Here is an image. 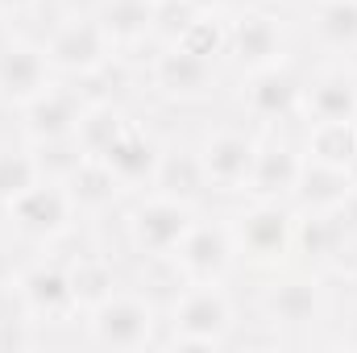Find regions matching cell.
Returning <instances> with one entry per match:
<instances>
[{
	"mask_svg": "<svg viewBox=\"0 0 357 353\" xmlns=\"http://www.w3.org/2000/svg\"><path fill=\"white\" fill-rule=\"evenodd\" d=\"M137 121V112L129 108V100H88L75 125V142L91 158H104L112 150V142Z\"/></svg>",
	"mask_w": 357,
	"mask_h": 353,
	"instance_id": "23",
	"label": "cell"
},
{
	"mask_svg": "<svg viewBox=\"0 0 357 353\" xmlns=\"http://www.w3.org/2000/svg\"><path fill=\"white\" fill-rule=\"evenodd\" d=\"M108 38L121 54H133L142 46H154V8L158 0H96L91 4Z\"/></svg>",
	"mask_w": 357,
	"mask_h": 353,
	"instance_id": "21",
	"label": "cell"
},
{
	"mask_svg": "<svg viewBox=\"0 0 357 353\" xmlns=\"http://www.w3.org/2000/svg\"><path fill=\"white\" fill-rule=\"evenodd\" d=\"M303 33L324 59L357 63V0H307Z\"/></svg>",
	"mask_w": 357,
	"mask_h": 353,
	"instance_id": "19",
	"label": "cell"
},
{
	"mask_svg": "<svg viewBox=\"0 0 357 353\" xmlns=\"http://www.w3.org/2000/svg\"><path fill=\"white\" fill-rule=\"evenodd\" d=\"M354 324H357V316H354Z\"/></svg>",
	"mask_w": 357,
	"mask_h": 353,
	"instance_id": "33",
	"label": "cell"
},
{
	"mask_svg": "<svg viewBox=\"0 0 357 353\" xmlns=\"http://www.w3.org/2000/svg\"><path fill=\"white\" fill-rule=\"evenodd\" d=\"M71 262V291H75V303L79 312H88L96 303H104L112 291H121V270H116V258L108 250H84Z\"/></svg>",
	"mask_w": 357,
	"mask_h": 353,
	"instance_id": "26",
	"label": "cell"
},
{
	"mask_svg": "<svg viewBox=\"0 0 357 353\" xmlns=\"http://www.w3.org/2000/svg\"><path fill=\"white\" fill-rule=\"evenodd\" d=\"M38 179H42V167H38V154L25 137L0 142V208L13 204L21 191H29Z\"/></svg>",
	"mask_w": 357,
	"mask_h": 353,
	"instance_id": "28",
	"label": "cell"
},
{
	"mask_svg": "<svg viewBox=\"0 0 357 353\" xmlns=\"http://www.w3.org/2000/svg\"><path fill=\"white\" fill-rule=\"evenodd\" d=\"M42 4H46V0H0V17L17 25V21H25V17H33Z\"/></svg>",
	"mask_w": 357,
	"mask_h": 353,
	"instance_id": "30",
	"label": "cell"
},
{
	"mask_svg": "<svg viewBox=\"0 0 357 353\" xmlns=\"http://www.w3.org/2000/svg\"><path fill=\"white\" fill-rule=\"evenodd\" d=\"M303 91H307V63L291 54L282 63L241 75L237 112L258 133L291 129V125H303Z\"/></svg>",
	"mask_w": 357,
	"mask_h": 353,
	"instance_id": "5",
	"label": "cell"
},
{
	"mask_svg": "<svg viewBox=\"0 0 357 353\" xmlns=\"http://www.w3.org/2000/svg\"><path fill=\"white\" fill-rule=\"evenodd\" d=\"M154 187L167 191V195H178V200H191V204L212 200L204 167H199V154H195V142H167V154H162Z\"/></svg>",
	"mask_w": 357,
	"mask_h": 353,
	"instance_id": "25",
	"label": "cell"
},
{
	"mask_svg": "<svg viewBox=\"0 0 357 353\" xmlns=\"http://www.w3.org/2000/svg\"><path fill=\"white\" fill-rule=\"evenodd\" d=\"M54 80L59 75H54V67L46 59V46L38 38L17 33L4 46V54H0V104L4 108L17 112L21 104H29L38 91H46Z\"/></svg>",
	"mask_w": 357,
	"mask_h": 353,
	"instance_id": "16",
	"label": "cell"
},
{
	"mask_svg": "<svg viewBox=\"0 0 357 353\" xmlns=\"http://www.w3.org/2000/svg\"><path fill=\"white\" fill-rule=\"evenodd\" d=\"M4 216V229L25 241V246H59L63 237H71L79 229V208L67 191L63 179H38L29 191H21L13 204L0 208Z\"/></svg>",
	"mask_w": 357,
	"mask_h": 353,
	"instance_id": "7",
	"label": "cell"
},
{
	"mask_svg": "<svg viewBox=\"0 0 357 353\" xmlns=\"http://www.w3.org/2000/svg\"><path fill=\"white\" fill-rule=\"evenodd\" d=\"M13 287H17L25 312L38 324H67V320L84 316L79 303H75V291H71V262L50 254V246H42L38 258L21 262Z\"/></svg>",
	"mask_w": 357,
	"mask_h": 353,
	"instance_id": "13",
	"label": "cell"
},
{
	"mask_svg": "<svg viewBox=\"0 0 357 353\" xmlns=\"http://www.w3.org/2000/svg\"><path fill=\"white\" fill-rule=\"evenodd\" d=\"M241 329L237 295L229 283H183L162 303V337L167 350H225Z\"/></svg>",
	"mask_w": 357,
	"mask_h": 353,
	"instance_id": "1",
	"label": "cell"
},
{
	"mask_svg": "<svg viewBox=\"0 0 357 353\" xmlns=\"http://www.w3.org/2000/svg\"><path fill=\"white\" fill-rule=\"evenodd\" d=\"M4 233H8V229H4ZM17 246H25V241H17L13 233H8V237H0V287H8V283L17 278L21 262H25V258H17Z\"/></svg>",
	"mask_w": 357,
	"mask_h": 353,
	"instance_id": "29",
	"label": "cell"
},
{
	"mask_svg": "<svg viewBox=\"0 0 357 353\" xmlns=\"http://www.w3.org/2000/svg\"><path fill=\"white\" fill-rule=\"evenodd\" d=\"M142 84L162 104H208L220 91V63L195 59L183 46L167 42V46L150 50V59L142 67Z\"/></svg>",
	"mask_w": 357,
	"mask_h": 353,
	"instance_id": "11",
	"label": "cell"
},
{
	"mask_svg": "<svg viewBox=\"0 0 357 353\" xmlns=\"http://www.w3.org/2000/svg\"><path fill=\"white\" fill-rule=\"evenodd\" d=\"M328 312H333V295L324 287V274L299 262L266 274L258 287V316L278 337L312 333L328 320Z\"/></svg>",
	"mask_w": 357,
	"mask_h": 353,
	"instance_id": "4",
	"label": "cell"
},
{
	"mask_svg": "<svg viewBox=\"0 0 357 353\" xmlns=\"http://www.w3.org/2000/svg\"><path fill=\"white\" fill-rule=\"evenodd\" d=\"M84 329H88V345L96 350H146L158 345L162 303L146 291L121 287L104 303L84 312Z\"/></svg>",
	"mask_w": 357,
	"mask_h": 353,
	"instance_id": "8",
	"label": "cell"
},
{
	"mask_svg": "<svg viewBox=\"0 0 357 353\" xmlns=\"http://www.w3.org/2000/svg\"><path fill=\"white\" fill-rule=\"evenodd\" d=\"M258 4H282V0H258Z\"/></svg>",
	"mask_w": 357,
	"mask_h": 353,
	"instance_id": "32",
	"label": "cell"
},
{
	"mask_svg": "<svg viewBox=\"0 0 357 353\" xmlns=\"http://www.w3.org/2000/svg\"><path fill=\"white\" fill-rule=\"evenodd\" d=\"M299 171H303L299 137H291V129L262 133L254 171H250V183H245V200H287L291 204Z\"/></svg>",
	"mask_w": 357,
	"mask_h": 353,
	"instance_id": "15",
	"label": "cell"
},
{
	"mask_svg": "<svg viewBox=\"0 0 357 353\" xmlns=\"http://www.w3.org/2000/svg\"><path fill=\"white\" fill-rule=\"evenodd\" d=\"M303 121H357V71L345 59L307 63Z\"/></svg>",
	"mask_w": 357,
	"mask_h": 353,
	"instance_id": "17",
	"label": "cell"
},
{
	"mask_svg": "<svg viewBox=\"0 0 357 353\" xmlns=\"http://www.w3.org/2000/svg\"><path fill=\"white\" fill-rule=\"evenodd\" d=\"M183 274V283H229V274L237 270V241H233V225H229V208L225 212H204L195 216V225L187 229V237L178 241L171 254Z\"/></svg>",
	"mask_w": 357,
	"mask_h": 353,
	"instance_id": "12",
	"label": "cell"
},
{
	"mask_svg": "<svg viewBox=\"0 0 357 353\" xmlns=\"http://www.w3.org/2000/svg\"><path fill=\"white\" fill-rule=\"evenodd\" d=\"M233 241H237V262L274 274L295 262V208L287 200H233L229 208Z\"/></svg>",
	"mask_w": 357,
	"mask_h": 353,
	"instance_id": "3",
	"label": "cell"
},
{
	"mask_svg": "<svg viewBox=\"0 0 357 353\" xmlns=\"http://www.w3.org/2000/svg\"><path fill=\"white\" fill-rule=\"evenodd\" d=\"M175 46H183L195 59H208V63L225 67V50H229V4H199V13L183 25Z\"/></svg>",
	"mask_w": 357,
	"mask_h": 353,
	"instance_id": "27",
	"label": "cell"
},
{
	"mask_svg": "<svg viewBox=\"0 0 357 353\" xmlns=\"http://www.w3.org/2000/svg\"><path fill=\"white\" fill-rule=\"evenodd\" d=\"M162 154H167V137H158L142 117L112 142V150L104 154L108 171L116 175V183L133 195V191H150L158 167H162Z\"/></svg>",
	"mask_w": 357,
	"mask_h": 353,
	"instance_id": "18",
	"label": "cell"
},
{
	"mask_svg": "<svg viewBox=\"0 0 357 353\" xmlns=\"http://www.w3.org/2000/svg\"><path fill=\"white\" fill-rule=\"evenodd\" d=\"M42 46H46V59L59 80H84L91 71H100L112 54H121L116 42L108 38V29L100 25L96 8H67L50 25Z\"/></svg>",
	"mask_w": 357,
	"mask_h": 353,
	"instance_id": "10",
	"label": "cell"
},
{
	"mask_svg": "<svg viewBox=\"0 0 357 353\" xmlns=\"http://www.w3.org/2000/svg\"><path fill=\"white\" fill-rule=\"evenodd\" d=\"M258 142H262V133L245 121H220V125H208L199 133L195 154H199L212 200H241L245 195V183H250L254 158H258Z\"/></svg>",
	"mask_w": 357,
	"mask_h": 353,
	"instance_id": "9",
	"label": "cell"
},
{
	"mask_svg": "<svg viewBox=\"0 0 357 353\" xmlns=\"http://www.w3.org/2000/svg\"><path fill=\"white\" fill-rule=\"evenodd\" d=\"M354 183H357V171H345V167H328V163H312V158H303V171H299L295 191H291V208H295V212L341 208Z\"/></svg>",
	"mask_w": 357,
	"mask_h": 353,
	"instance_id": "22",
	"label": "cell"
},
{
	"mask_svg": "<svg viewBox=\"0 0 357 353\" xmlns=\"http://www.w3.org/2000/svg\"><path fill=\"white\" fill-rule=\"evenodd\" d=\"M84 104H88V96L75 80H54L46 91H38L29 104L17 108V137H25L29 146L75 137Z\"/></svg>",
	"mask_w": 357,
	"mask_h": 353,
	"instance_id": "14",
	"label": "cell"
},
{
	"mask_svg": "<svg viewBox=\"0 0 357 353\" xmlns=\"http://www.w3.org/2000/svg\"><path fill=\"white\" fill-rule=\"evenodd\" d=\"M204 204L167 195L158 187L150 191H133L121 208H116V225H121V246L125 254H133L137 262L150 258H171L178 241L187 237V229L195 225Z\"/></svg>",
	"mask_w": 357,
	"mask_h": 353,
	"instance_id": "2",
	"label": "cell"
},
{
	"mask_svg": "<svg viewBox=\"0 0 357 353\" xmlns=\"http://www.w3.org/2000/svg\"><path fill=\"white\" fill-rule=\"evenodd\" d=\"M295 25L287 21L282 4H258V0H237L229 4V50H225V67L241 75L262 71L270 63H282L295 54L291 42Z\"/></svg>",
	"mask_w": 357,
	"mask_h": 353,
	"instance_id": "6",
	"label": "cell"
},
{
	"mask_svg": "<svg viewBox=\"0 0 357 353\" xmlns=\"http://www.w3.org/2000/svg\"><path fill=\"white\" fill-rule=\"evenodd\" d=\"M63 4H67V8H91L96 0H63Z\"/></svg>",
	"mask_w": 357,
	"mask_h": 353,
	"instance_id": "31",
	"label": "cell"
},
{
	"mask_svg": "<svg viewBox=\"0 0 357 353\" xmlns=\"http://www.w3.org/2000/svg\"><path fill=\"white\" fill-rule=\"evenodd\" d=\"M299 150L312 163L357 171V121H303Z\"/></svg>",
	"mask_w": 357,
	"mask_h": 353,
	"instance_id": "24",
	"label": "cell"
},
{
	"mask_svg": "<svg viewBox=\"0 0 357 353\" xmlns=\"http://www.w3.org/2000/svg\"><path fill=\"white\" fill-rule=\"evenodd\" d=\"M63 183H67V191H71V200H75V208H79L84 220H104V216H112L129 200V191L116 183V175L108 171V163L91 158V154H84L79 167Z\"/></svg>",
	"mask_w": 357,
	"mask_h": 353,
	"instance_id": "20",
	"label": "cell"
},
{
	"mask_svg": "<svg viewBox=\"0 0 357 353\" xmlns=\"http://www.w3.org/2000/svg\"><path fill=\"white\" fill-rule=\"evenodd\" d=\"M354 71H357V63H354Z\"/></svg>",
	"mask_w": 357,
	"mask_h": 353,
	"instance_id": "34",
	"label": "cell"
}]
</instances>
